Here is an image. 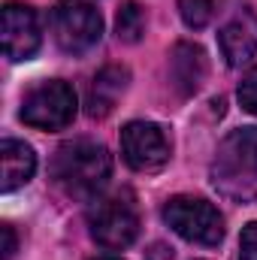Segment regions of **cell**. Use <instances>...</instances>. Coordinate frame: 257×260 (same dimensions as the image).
<instances>
[{
    "label": "cell",
    "instance_id": "cell-16",
    "mask_svg": "<svg viewBox=\"0 0 257 260\" xmlns=\"http://www.w3.org/2000/svg\"><path fill=\"white\" fill-rule=\"evenodd\" d=\"M239 260H257V221H251V224L242 230V239H239Z\"/></svg>",
    "mask_w": 257,
    "mask_h": 260
},
{
    "label": "cell",
    "instance_id": "cell-10",
    "mask_svg": "<svg viewBox=\"0 0 257 260\" xmlns=\"http://www.w3.org/2000/svg\"><path fill=\"white\" fill-rule=\"evenodd\" d=\"M203 79H206V52L194 43H176L173 46V55H170V82L173 88L188 97L197 94L203 88Z\"/></svg>",
    "mask_w": 257,
    "mask_h": 260
},
{
    "label": "cell",
    "instance_id": "cell-4",
    "mask_svg": "<svg viewBox=\"0 0 257 260\" xmlns=\"http://www.w3.org/2000/svg\"><path fill=\"white\" fill-rule=\"evenodd\" d=\"M164 221L173 227V233H179L185 242H194V245L212 248L224 239V218L203 197H173V200H167Z\"/></svg>",
    "mask_w": 257,
    "mask_h": 260
},
{
    "label": "cell",
    "instance_id": "cell-5",
    "mask_svg": "<svg viewBox=\"0 0 257 260\" xmlns=\"http://www.w3.org/2000/svg\"><path fill=\"white\" fill-rule=\"evenodd\" d=\"M76 91L61 79H46L34 85L21 100V121L37 130H64L76 118Z\"/></svg>",
    "mask_w": 257,
    "mask_h": 260
},
{
    "label": "cell",
    "instance_id": "cell-1",
    "mask_svg": "<svg viewBox=\"0 0 257 260\" xmlns=\"http://www.w3.org/2000/svg\"><path fill=\"white\" fill-rule=\"evenodd\" d=\"M112 176L109 151L94 139H73L58 145L52 157V179L67 197L94 200Z\"/></svg>",
    "mask_w": 257,
    "mask_h": 260
},
{
    "label": "cell",
    "instance_id": "cell-18",
    "mask_svg": "<svg viewBox=\"0 0 257 260\" xmlns=\"http://www.w3.org/2000/svg\"><path fill=\"white\" fill-rule=\"evenodd\" d=\"M97 260H121V257H97Z\"/></svg>",
    "mask_w": 257,
    "mask_h": 260
},
{
    "label": "cell",
    "instance_id": "cell-3",
    "mask_svg": "<svg viewBox=\"0 0 257 260\" xmlns=\"http://www.w3.org/2000/svg\"><path fill=\"white\" fill-rule=\"evenodd\" d=\"M88 227L97 245L121 251L139 236V209L130 191L94 197L88 209Z\"/></svg>",
    "mask_w": 257,
    "mask_h": 260
},
{
    "label": "cell",
    "instance_id": "cell-15",
    "mask_svg": "<svg viewBox=\"0 0 257 260\" xmlns=\"http://www.w3.org/2000/svg\"><path fill=\"white\" fill-rule=\"evenodd\" d=\"M239 103H242L245 112L257 115V67L248 70L242 76V82H239Z\"/></svg>",
    "mask_w": 257,
    "mask_h": 260
},
{
    "label": "cell",
    "instance_id": "cell-11",
    "mask_svg": "<svg viewBox=\"0 0 257 260\" xmlns=\"http://www.w3.org/2000/svg\"><path fill=\"white\" fill-rule=\"evenodd\" d=\"M127 79H130V73L124 67H115V64L103 67V70L94 76V82H91V88H88V97H85L88 115H91V118H106V115L115 109L118 97L124 94Z\"/></svg>",
    "mask_w": 257,
    "mask_h": 260
},
{
    "label": "cell",
    "instance_id": "cell-17",
    "mask_svg": "<svg viewBox=\"0 0 257 260\" xmlns=\"http://www.w3.org/2000/svg\"><path fill=\"white\" fill-rule=\"evenodd\" d=\"M0 230H3V260H9L15 254V245H18L15 242V230H12V224H3Z\"/></svg>",
    "mask_w": 257,
    "mask_h": 260
},
{
    "label": "cell",
    "instance_id": "cell-2",
    "mask_svg": "<svg viewBox=\"0 0 257 260\" xmlns=\"http://www.w3.org/2000/svg\"><path fill=\"white\" fill-rule=\"evenodd\" d=\"M212 185L236 203L257 197V127H239L221 139L212 160Z\"/></svg>",
    "mask_w": 257,
    "mask_h": 260
},
{
    "label": "cell",
    "instance_id": "cell-6",
    "mask_svg": "<svg viewBox=\"0 0 257 260\" xmlns=\"http://www.w3.org/2000/svg\"><path fill=\"white\" fill-rule=\"evenodd\" d=\"M49 21L55 43L67 55H85L103 37V18L85 0H58Z\"/></svg>",
    "mask_w": 257,
    "mask_h": 260
},
{
    "label": "cell",
    "instance_id": "cell-13",
    "mask_svg": "<svg viewBox=\"0 0 257 260\" xmlns=\"http://www.w3.org/2000/svg\"><path fill=\"white\" fill-rule=\"evenodd\" d=\"M115 34H118L121 43H139V40H142V34H145V9H142L136 0H127V3L118 9Z\"/></svg>",
    "mask_w": 257,
    "mask_h": 260
},
{
    "label": "cell",
    "instance_id": "cell-7",
    "mask_svg": "<svg viewBox=\"0 0 257 260\" xmlns=\"http://www.w3.org/2000/svg\"><path fill=\"white\" fill-rule=\"evenodd\" d=\"M124 164L136 173H154L170 160V139L151 121H130L121 130Z\"/></svg>",
    "mask_w": 257,
    "mask_h": 260
},
{
    "label": "cell",
    "instance_id": "cell-14",
    "mask_svg": "<svg viewBox=\"0 0 257 260\" xmlns=\"http://www.w3.org/2000/svg\"><path fill=\"white\" fill-rule=\"evenodd\" d=\"M179 15L188 27L203 30L215 15V0H179Z\"/></svg>",
    "mask_w": 257,
    "mask_h": 260
},
{
    "label": "cell",
    "instance_id": "cell-8",
    "mask_svg": "<svg viewBox=\"0 0 257 260\" xmlns=\"http://www.w3.org/2000/svg\"><path fill=\"white\" fill-rule=\"evenodd\" d=\"M43 43L40 18L27 3H6L3 6V55L9 61H27L37 55Z\"/></svg>",
    "mask_w": 257,
    "mask_h": 260
},
{
    "label": "cell",
    "instance_id": "cell-9",
    "mask_svg": "<svg viewBox=\"0 0 257 260\" xmlns=\"http://www.w3.org/2000/svg\"><path fill=\"white\" fill-rule=\"evenodd\" d=\"M218 46L230 67L248 64L257 55V15L248 6H239L224 21V27L218 30Z\"/></svg>",
    "mask_w": 257,
    "mask_h": 260
},
{
    "label": "cell",
    "instance_id": "cell-12",
    "mask_svg": "<svg viewBox=\"0 0 257 260\" xmlns=\"http://www.w3.org/2000/svg\"><path fill=\"white\" fill-rule=\"evenodd\" d=\"M0 167H3V182H0V191L3 194H12L15 188L27 185L34 179V170H37V154L27 142H18V139H3L0 145Z\"/></svg>",
    "mask_w": 257,
    "mask_h": 260
}]
</instances>
